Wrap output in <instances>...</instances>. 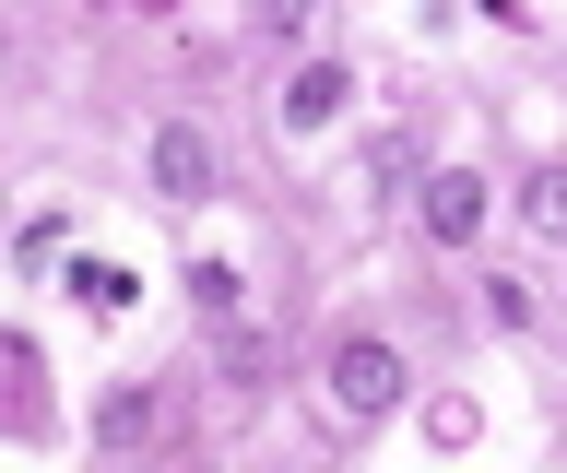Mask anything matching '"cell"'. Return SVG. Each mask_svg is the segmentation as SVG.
Wrapping results in <instances>:
<instances>
[{
  "instance_id": "cell-1",
  "label": "cell",
  "mask_w": 567,
  "mask_h": 473,
  "mask_svg": "<svg viewBox=\"0 0 567 473\" xmlns=\"http://www.w3.org/2000/svg\"><path fill=\"white\" fill-rule=\"evenodd\" d=\"M402 391H414L402 343H379V331H343V343H331V414H343V426H379V414H402Z\"/></svg>"
},
{
  "instance_id": "cell-2",
  "label": "cell",
  "mask_w": 567,
  "mask_h": 473,
  "mask_svg": "<svg viewBox=\"0 0 567 473\" xmlns=\"http://www.w3.org/2000/svg\"><path fill=\"white\" fill-rule=\"evenodd\" d=\"M485 214H496V189L473 178V166H425V178H414V225L437 237V249H473Z\"/></svg>"
},
{
  "instance_id": "cell-3",
  "label": "cell",
  "mask_w": 567,
  "mask_h": 473,
  "mask_svg": "<svg viewBox=\"0 0 567 473\" xmlns=\"http://www.w3.org/2000/svg\"><path fill=\"white\" fill-rule=\"evenodd\" d=\"M154 438H166V379L95 391V450H106V462H131V450H154Z\"/></svg>"
},
{
  "instance_id": "cell-4",
  "label": "cell",
  "mask_w": 567,
  "mask_h": 473,
  "mask_svg": "<svg viewBox=\"0 0 567 473\" xmlns=\"http://www.w3.org/2000/svg\"><path fill=\"white\" fill-rule=\"evenodd\" d=\"M154 189H166V202H213V143L189 131V119L154 131Z\"/></svg>"
},
{
  "instance_id": "cell-5",
  "label": "cell",
  "mask_w": 567,
  "mask_h": 473,
  "mask_svg": "<svg viewBox=\"0 0 567 473\" xmlns=\"http://www.w3.org/2000/svg\"><path fill=\"white\" fill-rule=\"evenodd\" d=\"M343 95H354V72H343V60H308V72L272 95V119H284V131H319V119H343Z\"/></svg>"
},
{
  "instance_id": "cell-6",
  "label": "cell",
  "mask_w": 567,
  "mask_h": 473,
  "mask_svg": "<svg viewBox=\"0 0 567 473\" xmlns=\"http://www.w3.org/2000/svg\"><path fill=\"white\" fill-rule=\"evenodd\" d=\"M520 225L532 237H567V166H532L520 178Z\"/></svg>"
},
{
  "instance_id": "cell-7",
  "label": "cell",
  "mask_w": 567,
  "mask_h": 473,
  "mask_svg": "<svg viewBox=\"0 0 567 473\" xmlns=\"http://www.w3.org/2000/svg\"><path fill=\"white\" fill-rule=\"evenodd\" d=\"M71 296H83V308H131V273H118V260H71Z\"/></svg>"
},
{
  "instance_id": "cell-8",
  "label": "cell",
  "mask_w": 567,
  "mask_h": 473,
  "mask_svg": "<svg viewBox=\"0 0 567 473\" xmlns=\"http://www.w3.org/2000/svg\"><path fill=\"white\" fill-rule=\"evenodd\" d=\"M0 379H35V343H12V331H0Z\"/></svg>"
}]
</instances>
